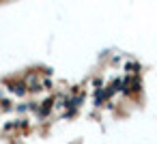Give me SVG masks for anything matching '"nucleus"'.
I'll list each match as a JSON object with an SVG mask.
<instances>
[{
    "label": "nucleus",
    "mask_w": 157,
    "mask_h": 144,
    "mask_svg": "<svg viewBox=\"0 0 157 144\" xmlns=\"http://www.w3.org/2000/svg\"><path fill=\"white\" fill-rule=\"evenodd\" d=\"M123 80V95H138L140 90H142V80H140V75H125V78H121Z\"/></svg>",
    "instance_id": "nucleus-1"
},
{
    "label": "nucleus",
    "mask_w": 157,
    "mask_h": 144,
    "mask_svg": "<svg viewBox=\"0 0 157 144\" xmlns=\"http://www.w3.org/2000/svg\"><path fill=\"white\" fill-rule=\"evenodd\" d=\"M24 84H26V88H28V90H35V93L43 88V82H39V78H37L35 73H30V75L26 78V82H24Z\"/></svg>",
    "instance_id": "nucleus-2"
},
{
    "label": "nucleus",
    "mask_w": 157,
    "mask_h": 144,
    "mask_svg": "<svg viewBox=\"0 0 157 144\" xmlns=\"http://www.w3.org/2000/svg\"><path fill=\"white\" fill-rule=\"evenodd\" d=\"M11 90H13L15 95H24V93H26L28 88H26V84H24V82H15V84L11 86Z\"/></svg>",
    "instance_id": "nucleus-3"
}]
</instances>
